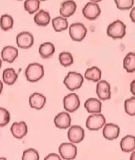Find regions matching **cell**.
I'll list each match as a JSON object with an SVG mask.
<instances>
[{
	"label": "cell",
	"instance_id": "cell-1",
	"mask_svg": "<svg viewBox=\"0 0 135 160\" xmlns=\"http://www.w3.org/2000/svg\"><path fill=\"white\" fill-rule=\"evenodd\" d=\"M44 75V69L42 64L39 63H31L25 70L26 80L30 82H36L42 79Z\"/></svg>",
	"mask_w": 135,
	"mask_h": 160
},
{
	"label": "cell",
	"instance_id": "cell-2",
	"mask_svg": "<svg viewBox=\"0 0 135 160\" xmlns=\"http://www.w3.org/2000/svg\"><path fill=\"white\" fill-rule=\"evenodd\" d=\"M84 77L81 73L76 71L68 72L63 80V83L69 91H74L80 88L83 84Z\"/></svg>",
	"mask_w": 135,
	"mask_h": 160
},
{
	"label": "cell",
	"instance_id": "cell-3",
	"mask_svg": "<svg viewBox=\"0 0 135 160\" xmlns=\"http://www.w3.org/2000/svg\"><path fill=\"white\" fill-rule=\"evenodd\" d=\"M107 35L114 40L123 38L126 35V25L119 20L113 21L107 26Z\"/></svg>",
	"mask_w": 135,
	"mask_h": 160
},
{
	"label": "cell",
	"instance_id": "cell-4",
	"mask_svg": "<svg viewBox=\"0 0 135 160\" xmlns=\"http://www.w3.org/2000/svg\"><path fill=\"white\" fill-rule=\"evenodd\" d=\"M106 118L102 114H92L87 118L86 127L91 131L99 130L105 125Z\"/></svg>",
	"mask_w": 135,
	"mask_h": 160
},
{
	"label": "cell",
	"instance_id": "cell-5",
	"mask_svg": "<svg viewBox=\"0 0 135 160\" xmlns=\"http://www.w3.org/2000/svg\"><path fill=\"white\" fill-rule=\"evenodd\" d=\"M60 157L65 160H73L77 155V148L71 142H65L59 147Z\"/></svg>",
	"mask_w": 135,
	"mask_h": 160
},
{
	"label": "cell",
	"instance_id": "cell-6",
	"mask_svg": "<svg viewBox=\"0 0 135 160\" xmlns=\"http://www.w3.org/2000/svg\"><path fill=\"white\" fill-rule=\"evenodd\" d=\"M87 28L83 23L75 22L69 26V35L74 41L80 42L85 38Z\"/></svg>",
	"mask_w": 135,
	"mask_h": 160
},
{
	"label": "cell",
	"instance_id": "cell-7",
	"mask_svg": "<svg viewBox=\"0 0 135 160\" xmlns=\"http://www.w3.org/2000/svg\"><path fill=\"white\" fill-rule=\"evenodd\" d=\"M101 12V10L98 4L93 2H89L86 4L82 10V13L84 18L89 20H95L98 19L100 16Z\"/></svg>",
	"mask_w": 135,
	"mask_h": 160
},
{
	"label": "cell",
	"instance_id": "cell-8",
	"mask_svg": "<svg viewBox=\"0 0 135 160\" xmlns=\"http://www.w3.org/2000/svg\"><path fill=\"white\" fill-rule=\"evenodd\" d=\"M80 106L79 96L75 93H71L64 97L63 106L67 112H75Z\"/></svg>",
	"mask_w": 135,
	"mask_h": 160
},
{
	"label": "cell",
	"instance_id": "cell-9",
	"mask_svg": "<svg viewBox=\"0 0 135 160\" xmlns=\"http://www.w3.org/2000/svg\"><path fill=\"white\" fill-rule=\"evenodd\" d=\"M96 94L100 100H108L111 98V88L106 80L101 79L97 82Z\"/></svg>",
	"mask_w": 135,
	"mask_h": 160
},
{
	"label": "cell",
	"instance_id": "cell-10",
	"mask_svg": "<svg viewBox=\"0 0 135 160\" xmlns=\"http://www.w3.org/2000/svg\"><path fill=\"white\" fill-rule=\"evenodd\" d=\"M85 131L80 126L72 125L68 131V140L73 144H78L84 139Z\"/></svg>",
	"mask_w": 135,
	"mask_h": 160
},
{
	"label": "cell",
	"instance_id": "cell-11",
	"mask_svg": "<svg viewBox=\"0 0 135 160\" xmlns=\"http://www.w3.org/2000/svg\"><path fill=\"white\" fill-rule=\"evenodd\" d=\"M16 43L20 49H27L31 48L34 44V37L30 32H22L16 37Z\"/></svg>",
	"mask_w": 135,
	"mask_h": 160
},
{
	"label": "cell",
	"instance_id": "cell-12",
	"mask_svg": "<svg viewBox=\"0 0 135 160\" xmlns=\"http://www.w3.org/2000/svg\"><path fill=\"white\" fill-rule=\"evenodd\" d=\"M54 123L57 128L66 129L71 126V117L67 112H61L55 116Z\"/></svg>",
	"mask_w": 135,
	"mask_h": 160
},
{
	"label": "cell",
	"instance_id": "cell-13",
	"mask_svg": "<svg viewBox=\"0 0 135 160\" xmlns=\"http://www.w3.org/2000/svg\"><path fill=\"white\" fill-rule=\"evenodd\" d=\"M11 132L14 138L22 139L28 132V127L25 121L14 122L11 126Z\"/></svg>",
	"mask_w": 135,
	"mask_h": 160
},
{
	"label": "cell",
	"instance_id": "cell-14",
	"mask_svg": "<svg viewBox=\"0 0 135 160\" xmlns=\"http://www.w3.org/2000/svg\"><path fill=\"white\" fill-rule=\"evenodd\" d=\"M47 102V98L44 95L39 92H35L29 98V103L30 107L33 109L41 110L44 107Z\"/></svg>",
	"mask_w": 135,
	"mask_h": 160
},
{
	"label": "cell",
	"instance_id": "cell-15",
	"mask_svg": "<svg viewBox=\"0 0 135 160\" xmlns=\"http://www.w3.org/2000/svg\"><path fill=\"white\" fill-rule=\"evenodd\" d=\"M120 134V127L113 123H105L103 127V136L106 139L112 141L117 139Z\"/></svg>",
	"mask_w": 135,
	"mask_h": 160
},
{
	"label": "cell",
	"instance_id": "cell-16",
	"mask_svg": "<svg viewBox=\"0 0 135 160\" xmlns=\"http://www.w3.org/2000/svg\"><path fill=\"white\" fill-rule=\"evenodd\" d=\"M77 10V4L74 0H66L61 5L60 8V16L65 18L71 17Z\"/></svg>",
	"mask_w": 135,
	"mask_h": 160
},
{
	"label": "cell",
	"instance_id": "cell-17",
	"mask_svg": "<svg viewBox=\"0 0 135 160\" xmlns=\"http://www.w3.org/2000/svg\"><path fill=\"white\" fill-rule=\"evenodd\" d=\"M19 52L18 49L13 46H6L2 49L1 58L4 62L13 63L18 57Z\"/></svg>",
	"mask_w": 135,
	"mask_h": 160
},
{
	"label": "cell",
	"instance_id": "cell-18",
	"mask_svg": "<svg viewBox=\"0 0 135 160\" xmlns=\"http://www.w3.org/2000/svg\"><path fill=\"white\" fill-rule=\"evenodd\" d=\"M84 108L90 114H98L101 112L102 103L99 99L89 98L84 102Z\"/></svg>",
	"mask_w": 135,
	"mask_h": 160
},
{
	"label": "cell",
	"instance_id": "cell-19",
	"mask_svg": "<svg viewBox=\"0 0 135 160\" xmlns=\"http://www.w3.org/2000/svg\"><path fill=\"white\" fill-rule=\"evenodd\" d=\"M56 48L54 43L51 42H45L40 45L39 52L40 56L44 59H48L54 54Z\"/></svg>",
	"mask_w": 135,
	"mask_h": 160
},
{
	"label": "cell",
	"instance_id": "cell-20",
	"mask_svg": "<svg viewBox=\"0 0 135 160\" xmlns=\"http://www.w3.org/2000/svg\"><path fill=\"white\" fill-rule=\"evenodd\" d=\"M51 20L50 15L48 12L44 10H40L36 12V14L34 16V22L39 26H47L50 23Z\"/></svg>",
	"mask_w": 135,
	"mask_h": 160
},
{
	"label": "cell",
	"instance_id": "cell-21",
	"mask_svg": "<svg viewBox=\"0 0 135 160\" xmlns=\"http://www.w3.org/2000/svg\"><path fill=\"white\" fill-rule=\"evenodd\" d=\"M102 71L99 68L96 66H93L92 68H89L85 71L84 77L86 79L89 81L98 82L101 79Z\"/></svg>",
	"mask_w": 135,
	"mask_h": 160
},
{
	"label": "cell",
	"instance_id": "cell-22",
	"mask_svg": "<svg viewBox=\"0 0 135 160\" xmlns=\"http://www.w3.org/2000/svg\"><path fill=\"white\" fill-rule=\"evenodd\" d=\"M120 148L123 152L129 153L134 151L135 149V137L132 135L123 137L120 142Z\"/></svg>",
	"mask_w": 135,
	"mask_h": 160
},
{
	"label": "cell",
	"instance_id": "cell-23",
	"mask_svg": "<svg viewBox=\"0 0 135 160\" xmlns=\"http://www.w3.org/2000/svg\"><path fill=\"white\" fill-rule=\"evenodd\" d=\"M18 74L14 68H6L3 72V80L4 83L8 85H12L18 80Z\"/></svg>",
	"mask_w": 135,
	"mask_h": 160
},
{
	"label": "cell",
	"instance_id": "cell-24",
	"mask_svg": "<svg viewBox=\"0 0 135 160\" xmlns=\"http://www.w3.org/2000/svg\"><path fill=\"white\" fill-rule=\"evenodd\" d=\"M52 26L55 32H61L65 31L68 28V22L67 18L62 16H58L52 20Z\"/></svg>",
	"mask_w": 135,
	"mask_h": 160
},
{
	"label": "cell",
	"instance_id": "cell-25",
	"mask_svg": "<svg viewBox=\"0 0 135 160\" xmlns=\"http://www.w3.org/2000/svg\"><path fill=\"white\" fill-rule=\"evenodd\" d=\"M123 68L128 73H134L135 71V53L128 52L123 60Z\"/></svg>",
	"mask_w": 135,
	"mask_h": 160
},
{
	"label": "cell",
	"instance_id": "cell-26",
	"mask_svg": "<svg viewBox=\"0 0 135 160\" xmlns=\"http://www.w3.org/2000/svg\"><path fill=\"white\" fill-rule=\"evenodd\" d=\"M14 26V19L9 14H3L0 17V28L3 31H8Z\"/></svg>",
	"mask_w": 135,
	"mask_h": 160
},
{
	"label": "cell",
	"instance_id": "cell-27",
	"mask_svg": "<svg viewBox=\"0 0 135 160\" xmlns=\"http://www.w3.org/2000/svg\"><path fill=\"white\" fill-rule=\"evenodd\" d=\"M23 5L24 9L29 14H32L39 11L41 2L39 0H25Z\"/></svg>",
	"mask_w": 135,
	"mask_h": 160
},
{
	"label": "cell",
	"instance_id": "cell-28",
	"mask_svg": "<svg viewBox=\"0 0 135 160\" xmlns=\"http://www.w3.org/2000/svg\"><path fill=\"white\" fill-rule=\"evenodd\" d=\"M59 62L63 67H69L73 64L74 57L69 52H62L59 55Z\"/></svg>",
	"mask_w": 135,
	"mask_h": 160
},
{
	"label": "cell",
	"instance_id": "cell-29",
	"mask_svg": "<svg viewBox=\"0 0 135 160\" xmlns=\"http://www.w3.org/2000/svg\"><path fill=\"white\" fill-rule=\"evenodd\" d=\"M124 108L125 113L130 116L135 115V98L134 96L127 99L124 102Z\"/></svg>",
	"mask_w": 135,
	"mask_h": 160
},
{
	"label": "cell",
	"instance_id": "cell-30",
	"mask_svg": "<svg viewBox=\"0 0 135 160\" xmlns=\"http://www.w3.org/2000/svg\"><path fill=\"white\" fill-rule=\"evenodd\" d=\"M39 152L33 148H29L23 153L22 160H39Z\"/></svg>",
	"mask_w": 135,
	"mask_h": 160
},
{
	"label": "cell",
	"instance_id": "cell-31",
	"mask_svg": "<svg viewBox=\"0 0 135 160\" xmlns=\"http://www.w3.org/2000/svg\"><path fill=\"white\" fill-rule=\"evenodd\" d=\"M11 121V114L8 110L3 107H0V127H3Z\"/></svg>",
	"mask_w": 135,
	"mask_h": 160
},
{
	"label": "cell",
	"instance_id": "cell-32",
	"mask_svg": "<svg viewBox=\"0 0 135 160\" xmlns=\"http://www.w3.org/2000/svg\"><path fill=\"white\" fill-rule=\"evenodd\" d=\"M114 2L120 10H128L132 8L134 5V0H114Z\"/></svg>",
	"mask_w": 135,
	"mask_h": 160
},
{
	"label": "cell",
	"instance_id": "cell-33",
	"mask_svg": "<svg viewBox=\"0 0 135 160\" xmlns=\"http://www.w3.org/2000/svg\"><path fill=\"white\" fill-rule=\"evenodd\" d=\"M44 160H62V158H61L60 156L58 155V154L51 153L50 154H48Z\"/></svg>",
	"mask_w": 135,
	"mask_h": 160
},
{
	"label": "cell",
	"instance_id": "cell-34",
	"mask_svg": "<svg viewBox=\"0 0 135 160\" xmlns=\"http://www.w3.org/2000/svg\"><path fill=\"white\" fill-rule=\"evenodd\" d=\"M134 86H135V81L134 80H133L132 82H131V85H130V91H131V93L133 94V96H134L135 94Z\"/></svg>",
	"mask_w": 135,
	"mask_h": 160
},
{
	"label": "cell",
	"instance_id": "cell-35",
	"mask_svg": "<svg viewBox=\"0 0 135 160\" xmlns=\"http://www.w3.org/2000/svg\"><path fill=\"white\" fill-rule=\"evenodd\" d=\"M134 13H135V8L134 7L132 8V11H131V12H130V18H131V20H132V21L133 22H134H134H135V20H134Z\"/></svg>",
	"mask_w": 135,
	"mask_h": 160
},
{
	"label": "cell",
	"instance_id": "cell-36",
	"mask_svg": "<svg viewBox=\"0 0 135 160\" xmlns=\"http://www.w3.org/2000/svg\"><path fill=\"white\" fill-rule=\"evenodd\" d=\"M3 82L0 80V94H1L2 92H3Z\"/></svg>",
	"mask_w": 135,
	"mask_h": 160
},
{
	"label": "cell",
	"instance_id": "cell-37",
	"mask_svg": "<svg viewBox=\"0 0 135 160\" xmlns=\"http://www.w3.org/2000/svg\"><path fill=\"white\" fill-rule=\"evenodd\" d=\"M134 156H135V153H134V151H133L132 155H131L130 160H134Z\"/></svg>",
	"mask_w": 135,
	"mask_h": 160
},
{
	"label": "cell",
	"instance_id": "cell-38",
	"mask_svg": "<svg viewBox=\"0 0 135 160\" xmlns=\"http://www.w3.org/2000/svg\"><path fill=\"white\" fill-rule=\"evenodd\" d=\"M101 1H102V0H90V2H96V3L99 2Z\"/></svg>",
	"mask_w": 135,
	"mask_h": 160
},
{
	"label": "cell",
	"instance_id": "cell-39",
	"mask_svg": "<svg viewBox=\"0 0 135 160\" xmlns=\"http://www.w3.org/2000/svg\"><path fill=\"white\" fill-rule=\"evenodd\" d=\"M0 160H8V159L5 157H0Z\"/></svg>",
	"mask_w": 135,
	"mask_h": 160
},
{
	"label": "cell",
	"instance_id": "cell-40",
	"mask_svg": "<svg viewBox=\"0 0 135 160\" xmlns=\"http://www.w3.org/2000/svg\"><path fill=\"white\" fill-rule=\"evenodd\" d=\"M2 62H3V60H2V58H0V69H1L2 68Z\"/></svg>",
	"mask_w": 135,
	"mask_h": 160
},
{
	"label": "cell",
	"instance_id": "cell-41",
	"mask_svg": "<svg viewBox=\"0 0 135 160\" xmlns=\"http://www.w3.org/2000/svg\"><path fill=\"white\" fill-rule=\"evenodd\" d=\"M39 1H40V2H41V1L43 2V1H46V0H39Z\"/></svg>",
	"mask_w": 135,
	"mask_h": 160
},
{
	"label": "cell",
	"instance_id": "cell-42",
	"mask_svg": "<svg viewBox=\"0 0 135 160\" xmlns=\"http://www.w3.org/2000/svg\"><path fill=\"white\" fill-rule=\"evenodd\" d=\"M19 1H20V0H19Z\"/></svg>",
	"mask_w": 135,
	"mask_h": 160
}]
</instances>
